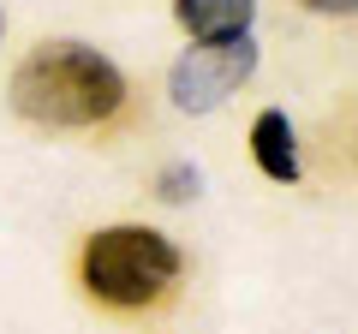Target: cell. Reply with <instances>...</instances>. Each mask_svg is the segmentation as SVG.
<instances>
[{"instance_id": "6da1fadb", "label": "cell", "mask_w": 358, "mask_h": 334, "mask_svg": "<svg viewBox=\"0 0 358 334\" xmlns=\"http://www.w3.org/2000/svg\"><path fill=\"white\" fill-rule=\"evenodd\" d=\"M126 102V72L90 42H42L13 72V108L36 126L84 131L120 114Z\"/></svg>"}, {"instance_id": "7a4b0ae2", "label": "cell", "mask_w": 358, "mask_h": 334, "mask_svg": "<svg viewBox=\"0 0 358 334\" xmlns=\"http://www.w3.org/2000/svg\"><path fill=\"white\" fill-rule=\"evenodd\" d=\"M185 257L179 245L155 227H138V221H120V227H102L84 239V257H78V275L102 305L114 310H143L179 281Z\"/></svg>"}, {"instance_id": "3957f363", "label": "cell", "mask_w": 358, "mask_h": 334, "mask_svg": "<svg viewBox=\"0 0 358 334\" xmlns=\"http://www.w3.org/2000/svg\"><path fill=\"white\" fill-rule=\"evenodd\" d=\"M257 72V42L251 36H227V42H197L173 60L167 72V96L179 114H215L245 78Z\"/></svg>"}, {"instance_id": "277c9868", "label": "cell", "mask_w": 358, "mask_h": 334, "mask_svg": "<svg viewBox=\"0 0 358 334\" xmlns=\"http://www.w3.org/2000/svg\"><path fill=\"white\" fill-rule=\"evenodd\" d=\"M251 155H257V167H263L275 185H299V138H293V119L281 114V108H263L257 114V126H251Z\"/></svg>"}, {"instance_id": "5b68a950", "label": "cell", "mask_w": 358, "mask_h": 334, "mask_svg": "<svg viewBox=\"0 0 358 334\" xmlns=\"http://www.w3.org/2000/svg\"><path fill=\"white\" fill-rule=\"evenodd\" d=\"M173 18L197 42H227V36H251L257 0H173Z\"/></svg>"}, {"instance_id": "8992f818", "label": "cell", "mask_w": 358, "mask_h": 334, "mask_svg": "<svg viewBox=\"0 0 358 334\" xmlns=\"http://www.w3.org/2000/svg\"><path fill=\"white\" fill-rule=\"evenodd\" d=\"M197 191H203V173H197L192 161H167L162 173H155V197H162V203H192Z\"/></svg>"}, {"instance_id": "52a82bcc", "label": "cell", "mask_w": 358, "mask_h": 334, "mask_svg": "<svg viewBox=\"0 0 358 334\" xmlns=\"http://www.w3.org/2000/svg\"><path fill=\"white\" fill-rule=\"evenodd\" d=\"M299 6H310V13H334V18H352L358 0H299Z\"/></svg>"}, {"instance_id": "ba28073f", "label": "cell", "mask_w": 358, "mask_h": 334, "mask_svg": "<svg viewBox=\"0 0 358 334\" xmlns=\"http://www.w3.org/2000/svg\"><path fill=\"white\" fill-rule=\"evenodd\" d=\"M0 30H6V18H0Z\"/></svg>"}]
</instances>
